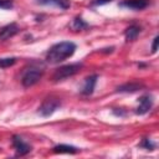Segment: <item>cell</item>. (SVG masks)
<instances>
[{
    "label": "cell",
    "mask_w": 159,
    "mask_h": 159,
    "mask_svg": "<svg viewBox=\"0 0 159 159\" xmlns=\"http://www.w3.org/2000/svg\"><path fill=\"white\" fill-rule=\"evenodd\" d=\"M76 51V45L71 41H62L55 43L46 53V61L48 63H60L71 57Z\"/></svg>",
    "instance_id": "cell-1"
},
{
    "label": "cell",
    "mask_w": 159,
    "mask_h": 159,
    "mask_svg": "<svg viewBox=\"0 0 159 159\" xmlns=\"http://www.w3.org/2000/svg\"><path fill=\"white\" fill-rule=\"evenodd\" d=\"M81 68H82V63H80V62L65 65V66H62V67H60V68H57L55 71V73L52 75V80L55 82L63 81V80H66L68 77H72L76 73H78Z\"/></svg>",
    "instance_id": "cell-2"
},
{
    "label": "cell",
    "mask_w": 159,
    "mask_h": 159,
    "mask_svg": "<svg viewBox=\"0 0 159 159\" xmlns=\"http://www.w3.org/2000/svg\"><path fill=\"white\" fill-rule=\"evenodd\" d=\"M43 75V71L37 68V67H31L29 70L25 71V73L22 75V78H21V83L24 87H31L34 84H36L41 77Z\"/></svg>",
    "instance_id": "cell-3"
},
{
    "label": "cell",
    "mask_w": 159,
    "mask_h": 159,
    "mask_svg": "<svg viewBox=\"0 0 159 159\" xmlns=\"http://www.w3.org/2000/svg\"><path fill=\"white\" fill-rule=\"evenodd\" d=\"M61 106V101L58 98H53V97H50V98H46L42 104L40 106L39 108V113L42 116V117H50L51 114H53L58 107Z\"/></svg>",
    "instance_id": "cell-4"
},
{
    "label": "cell",
    "mask_w": 159,
    "mask_h": 159,
    "mask_svg": "<svg viewBox=\"0 0 159 159\" xmlns=\"http://www.w3.org/2000/svg\"><path fill=\"white\" fill-rule=\"evenodd\" d=\"M12 147L15 148L17 155H26L27 153L31 152V145L27 144L21 137L14 135L12 137Z\"/></svg>",
    "instance_id": "cell-5"
},
{
    "label": "cell",
    "mask_w": 159,
    "mask_h": 159,
    "mask_svg": "<svg viewBox=\"0 0 159 159\" xmlns=\"http://www.w3.org/2000/svg\"><path fill=\"white\" fill-rule=\"evenodd\" d=\"M149 0H123L119 2V6L130 10H143L149 5Z\"/></svg>",
    "instance_id": "cell-6"
},
{
    "label": "cell",
    "mask_w": 159,
    "mask_h": 159,
    "mask_svg": "<svg viewBox=\"0 0 159 159\" xmlns=\"http://www.w3.org/2000/svg\"><path fill=\"white\" fill-rule=\"evenodd\" d=\"M19 31H20V29H19L17 24H15V22H11V24L4 26V27L0 30V41H5V40H7V39L15 36Z\"/></svg>",
    "instance_id": "cell-7"
},
{
    "label": "cell",
    "mask_w": 159,
    "mask_h": 159,
    "mask_svg": "<svg viewBox=\"0 0 159 159\" xmlns=\"http://www.w3.org/2000/svg\"><path fill=\"white\" fill-rule=\"evenodd\" d=\"M153 106V99L150 96H142L139 98V106L137 107V114H145Z\"/></svg>",
    "instance_id": "cell-8"
},
{
    "label": "cell",
    "mask_w": 159,
    "mask_h": 159,
    "mask_svg": "<svg viewBox=\"0 0 159 159\" xmlns=\"http://www.w3.org/2000/svg\"><path fill=\"white\" fill-rule=\"evenodd\" d=\"M97 78H98L97 75H92V76L87 77V78L84 80V83H83V87H82V89H81V93L84 94V96L92 94V92H93V89H94V86H96V83H97Z\"/></svg>",
    "instance_id": "cell-9"
},
{
    "label": "cell",
    "mask_w": 159,
    "mask_h": 159,
    "mask_svg": "<svg viewBox=\"0 0 159 159\" xmlns=\"http://www.w3.org/2000/svg\"><path fill=\"white\" fill-rule=\"evenodd\" d=\"M52 152L53 153H56V154H76L77 152H78V149L76 148V147H73V145H68V144H58V145H56V147H53V149H52Z\"/></svg>",
    "instance_id": "cell-10"
},
{
    "label": "cell",
    "mask_w": 159,
    "mask_h": 159,
    "mask_svg": "<svg viewBox=\"0 0 159 159\" xmlns=\"http://www.w3.org/2000/svg\"><path fill=\"white\" fill-rule=\"evenodd\" d=\"M39 4H42V5H53V6H57L60 9H68L70 7V0H37Z\"/></svg>",
    "instance_id": "cell-11"
},
{
    "label": "cell",
    "mask_w": 159,
    "mask_h": 159,
    "mask_svg": "<svg viewBox=\"0 0 159 159\" xmlns=\"http://www.w3.org/2000/svg\"><path fill=\"white\" fill-rule=\"evenodd\" d=\"M140 32V27L138 25H130L129 27H127V30L124 31V36L127 41H134Z\"/></svg>",
    "instance_id": "cell-12"
},
{
    "label": "cell",
    "mask_w": 159,
    "mask_h": 159,
    "mask_svg": "<svg viewBox=\"0 0 159 159\" xmlns=\"http://www.w3.org/2000/svg\"><path fill=\"white\" fill-rule=\"evenodd\" d=\"M71 29L75 30V31H80V30H83V29H87L88 27V24L86 21H83L81 17H75L71 22Z\"/></svg>",
    "instance_id": "cell-13"
},
{
    "label": "cell",
    "mask_w": 159,
    "mask_h": 159,
    "mask_svg": "<svg viewBox=\"0 0 159 159\" xmlns=\"http://www.w3.org/2000/svg\"><path fill=\"white\" fill-rule=\"evenodd\" d=\"M143 86L142 84H139V83H125V84H123V86H119L118 88H117V91L118 92H135V91H138L139 88H142Z\"/></svg>",
    "instance_id": "cell-14"
},
{
    "label": "cell",
    "mask_w": 159,
    "mask_h": 159,
    "mask_svg": "<svg viewBox=\"0 0 159 159\" xmlns=\"http://www.w3.org/2000/svg\"><path fill=\"white\" fill-rule=\"evenodd\" d=\"M16 62L15 57H6V58H0V68H6L12 66Z\"/></svg>",
    "instance_id": "cell-15"
},
{
    "label": "cell",
    "mask_w": 159,
    "mask_h": 159,
    "mask_svg": "<svg viewBox=\"0 0 159 159\" xmlns=\"http://www.w3.org/2000/svg\"><path fill=\"white\" fill-rule=\"evenodd\" d=\"M140 147H143V148H145V149H148V150H153V149L155 148V144H154L150 139L145 138V139H143V142L140 143Z\"/></svg>",
    "instance_id": "cell-16"
},
{
    "label": "cell",
    "mask_w": 159,
    "mask_h": 159,
    "mask_svg": "<svg viewBox=\"0 0 159 159\" xmlns=\"http://www.w3.org/2000/svg\"><path fill=\"white\" fill-rule=\"evenodd\" d=\"M0 9H12V2L10 0H0Z\"/></svg>",
    "instance_id": "cell-17"
},
{
    "label": "cell",
    "mask_w": 159,
    "mask_h": 159,
    "mask_svg": "<svg viewBox=\"0 0 159 159\" xmlns=\"http://www.w3.org/2000/svg\"><path fill=\"white\" fill-rule=\"evenodd\" d=\"M158 41H159V37L155 36L154 40H153V45H152V52H153V53H155L157 50H158Z\"/></svg>",
    "instance_id": "cell-18"
},
{
    "label": "cell",
    "mask_w": 159,
    "mask_h": 159,
    "mask_svg": "<svg viewBox=\"0 0 159 159\" xmlns=\"http://www.w3.org/2000/svg\"><path fill=\"white\" fill-rule=\"evenodd\" d=\"M112 0H93L92 1V5H94V6H98V5H104V4H108V2H111Z\"/></svg>",
    "instance_id": "cell-19"
}]
</instances>
